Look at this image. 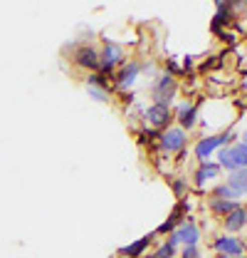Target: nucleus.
Returning <instances> with one entry per match:
<instances>
[{"mask_svg":"<svg viewBox=\"0 0 247 258\" xmlns=\"http://www.w3.org/2000/svg\"><path fill=\"white\" fill-rule=\"evenodd\" d=\"M195 117H198V104H183L178 109V119H181V129L195 127Z\"/></svg>","mask_w":247,"mask_h":258,"instance_id":"13","label":"nucleus"},{"mask_svg":"<svg viewBox=\"0 0 247 258\" xmlns=\"http://www.w3.org/2000/svg\"><path fill=\"white\" fill-rule=\"evenodd\" d=\"M183 209H185V206H178V209L168 216V221H166V224L158 226V233H171V231H176L178 226L183 224V216H181V214H183Z\"/></svg>","mask_w":247,"mask_h":258,"instance_id":"16","label":"nucleus"},{"mask_svg":"<svg viewBox=\"0 0 247 258\" xmlns=\"http://www.w3.org/2000/svg\"><path fill=\"white\" fill-rule=\"evenodd\" d=\"M227 186L237 194V196L247 194V169H237V171H232V174L227 176Z\"/></svg>","mask_w":247,"mask_h":258,"instance_id":"12","label":"nucleus"},{"mask_svg":"<svg viewBox=\"0 0 247 258\" xmlns=\"http://www.w3.org/2000/svg\"><path fill=\"white\" fill-rule=\"evenodd\" d=\"M213 199H225V201H235L237 199V194L232 191L227 184H222V186H217L215 194H213Z\"/></svg>","mask_w":247,"mask_h":258,"instance_id":"19","label":"nucleus"},{"mask_svg":"<svg viewBox=\"0 0 247 258\" xmlns=\"http://www.w3.org/2000/svg\"><path fill=\"white\" fill-rule=\"evenodd\" d=\"M173 256H176V246H171V243H163L154 253V258H173Z\"/></svg>","mask_w":247,"mask_h":258,"instance_id":"20","label":"nucleus"},{"mask_svg":"<svg viewBox=\"0 0 247 258\" xmlns=\"http://www.w3.org/2000/svg\"><path fill=\"white\" fill-rule=\"evenodd\" d=\"M151 238L154 236H144L141 241H136V243H131V246H126V248H121L119 253L126 258H139V256H144V251H146V246L151 243Z\"/></svg>","mask_w":247,"mask_h":258,"instance_id":"15","label":"nucleus"},{"mask_svg":"<svg viewBox=\"0 0 247 258\" xmlns=\"http://www.w3.org/2000/svg\"><path fill=\"white\" fill-rule=\"evenodd\" d=\"M232 209H237L235 201H225V199H213V201H210V211L217 214V216H227Z\"/></svg>","mask_w":247,"mask_h":258,"instance_id":"17","label":"nucleus"},{"mask_svg":"<svg viewBox=\"0 0 247 258\" xmlns=\"http://www.w3.org/2000/svg\"><path fill=\"white\" fill-rule=\"evenodd\" d=\"M185 132L181 127H168L163 134H161V147L166 149V152H183L185 147Z\"/></svg>","mask_w":247,"mask_h":258,"instance_id":"7","label":"nucleus"},{"mask_svg":"<svg viewBox=\"0 0 247 258\" xmlns=\"http://www.w3.org/2000/svg\"><path fill=\"white\" fill-rule=\"evenodd\" d=\"M181 258H203V256H200V251H198L195 246H185L183 256H181Z\"/></svg>","mask_w":247,"mask_h":258,"instance_id":"22","label":"nucleus"},{"mask_svg":"<svg viewBox=\"0 0 247 258\" xmlns=\"http://www.w3.org/2000/svg\"><path fill=\"white\" fill-rule=\"evenodd\" d=\"M215 251L220 253V258H240L245 253V243L232 238V236H217L215 238Z\"/></svg>","mask_w":247,"mask_h":258,"instance_id":"5","label":"nucleus"},{"mask_svg":"<svg viewBox=\"0 0 247 258\" xmlns=\"http://www.w3.org/2000/svg\"><path fill=\"white\" fill-rule=\"evenodd\" d=\"M121 62H124V50L116 42H106L104 50L99 52V67L104 72H111L116 64H121Z\"/></svg>","mask_w":247,"mask_h":258,"instance_id":"6","label":"nucleus"},{"mask_svg":"<svg viewBox=\"0 0 247 258\" xmlns=\"http://www.w3.org/2000/svg\"><path fill=\"white\" fill-rule=\"evenodd\" d=\"M87 85H89V87H99V90H109V80H106L104 75H99V72H94V75H89Z\"/></svg>","mask_w":247,"mask_h":258,"instance_id":"18","label":"nucleus"},{"mask_svg":"<svg viewBox=\"0 0 247 258\" xmlns=\"http://www.w3.org/2000/svg\"><path fill=\"white\" fill-rule=\"evenodd\" d=\"M89 95H92L96 102H106V99H109L106 90H99V87H89Z\"/></svg>","mask_w":247,"mask_h":258,"instance_id":"21","label":"nucleus"},{"mask_svg":"<svg viewBox=\"0 0 247 258\" xmlns=\"http://www.w3.org/2000/svg\"><path fill=\"white\" fill-rule=\"evenodd\" d=\"M242 226H247V209L245 206H237V209H232L225 216V228L227 231H240Z\"/></svg>","mask_w":247,"mask_h":258,"instance_id":"11","label":"nucleus"},{"mask_svg":"<svg viewBox=\"0 0 247 258\" xmlns=\"http://www.w3.org/2000/svg\"><path fill=\"white\" fill-rule=\"evenodd\" d=\"M220 166L230 169V171H237V169H247V147L240 142V144H232L230 149H220Z\"/></svg>","mask_w":247,"mask_h":258,"instance_id":"1","label":"nucleus"},{"mask_svg":"<svg viewBox=\"0 0 247 258\" xmlns=\"http://www.w3.org/2000/svg\"><path fill=\"white\" fill-rule=\"evenodd\" d=\"M146 119L154 129H166L171 124L173 114H171V107H161V104H151L146 109Z\"/></svg>","mask_w":247,"mask_h":258,"instance_id":"8","label":"nucleus"},{"mask_svg":"<svg viewBox=\"0 0 247 258\" xmlns=\"http://www.w3.org/2000/svg\"><path fill=\"white\" fill-rule=\"evenodd\" d=\"M242 144H245V147H247V134H245V137H242Z\"/></svg>","mask_w":247,"mask_h":258,"instance_id":"24","label":"nucleus"},{"mask_svg":"<svg viewBox=\"0 0 247 258\" xmlns=\"http://www.w3.org/2000/svg\"><path fill=\"white\" fill-rule=\"evenodd\" d=\"M139 72H141V62L131 60L129 64H124V67H121V72H119V75H116L114 80H116V85H119L121 90H126L129 85H134V82H136Z\"/></svg>","mask_w":247,"mask_h":258,"instance_id":"10","label":"nucleus"},{"mask_svg":"<svg viewBox=\"0 0 247 258\" xmlns=\"http://www.w3.org/2000/svg\"><path fill=\"white\" fill-rule=\"evenodd\" d=\"M240 258H247V256H240Z\"/></svg>","mask_w":247,"mask_h":258,"instance_id":"25","label":"nucleus"},{"mask_svg":"<svg viewBox=\"0 0 247 258\" xmlns=\"http://www.w3.org/2000/svg\"><path fill=\"white\" fill-rule=\"evenodd\" d=\"M154 104H161V107H168L176 97V80L171 75H161L154 82Z\"/></svg>","mask_w":247,"mask_h":258,"instance_id":"2","label":"nucleus"},{"mask_svg":"<svg viewBox=\"0 0 247 258\" xmlns=\"http://www.w3.org/2000/svg\"><path fill=\"white\" fill-rule=\"evenodd\" d=\"M217 171H220L217 164H203V166L195 171V186H205L210 179H215Z\"/></svg>","mask_w":247,"mask_h":258,"instance_id":"14","label":"nucleus"},{"mask_svg":"<svg viewBox=\"0 0 247 258\" xmlns=\"http://www.w3.org/2000/svg\"><path fill=\"white\" fill-rule=\"evenodd\" d=\"M74 62L84 70H99V52L89 45H82L74 50Z\"/></svg>","mask_w":247,"mask_h":258,"instance_id":"9","label":"nucleus"},{"mask_svg":"<svg viewBox=\"0 0 247 258\" xmlns=\"http://www.w3.org/2000/svg\"><path fill=\"white\" fill-rule=\"evenodd\" d=\"M232 139H235V134H232V132H225V134H220V137H205V139H200V142L195 144V157L203 161V164H208V157L215 152L217 147L230 144Z\"/></svg>","mask_w":247,"mask_h":258,"instance_id":"3","label":"nucleus"},{"mask_svg":"<svg viewBox=\"0 0 247 258\" xmlns=\"http://www.w3.org/2000/svg\"><path fill=\"white\" fill-rule=\"evenodd\" d=\"M183 189H185V184L178 179V181H173V191H176V196H183Z\"/></svg>","mask_w":247,"mask_h":258,"instance_id":"23","label":"nucleus"},{"mask_svg":"<svg viewBox=\"0 0 247 258\" xmlns=\"http://www.w3.org/2000/svg\"><path fill=\"white\" fill-rule=\"evenodd\" d=\"M198 238H200L198 226L193 224V221H183V224L178 226L176 231H171V233H168V241H166V243H171V246H176V243H183V246H195V243H198Z\"/></svg>","mask_w":247,"mask_h":258,"instance_id":"4","label":"nucleus"}]
</instances>
